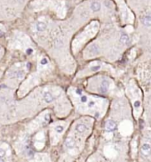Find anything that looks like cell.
Segmentation results:
<instances>
[{
	"instance_id": "1",
	"label": "cell",
	"mask_w": 151,
	"mask_h": 162,
	"mask_svg": "<svg viewBox=\"0 0 151 162\" xmlns=\"http://www.w3.org/2000/svg\"><path fill=\"white\" fill-rule=\"evenodd\" d=\"M140 154L146 158L151 156V146L149 143H144L140 147Z\"/></svg>"
},
{
	"instance_id": "2",
	"label": "cell",
	"mask_w": 151,
	"mask_h": 162,
	"mask_svg": "<svg viewBox=\"0 0 151 162\" xmlns=\"http://www.w3.org/2000/svg\"><path fill=\"white\" fill-rule=\"evenodd\" d=\"M105 128L107 131H108V132H112V131H114V130L117 128V123H116L114 120L109 119V120H108L106 122Z\"/></svg>"
},
{
	"instance_id": "3",
	"label": "cell",
	"mask_w": 151,
	"mask_h": 162,
	"mask_svg": "<svg viewBox=\"0 0 151 162\" xmlns=\"http://www.w3.org/2000/svg\"><path fill=\"white\" fill-rule=\"evenodd\" d=\"M108 87H109V83H108V81H107V80H103V81L101 82V87H100V91H101V93H102V94L107 93L108 90Z\"/></svg>"
},
{
	"instance_id": "4",
	"label": "cell",
	"mask_w": 151,
	"mask_h": 162,
	"mask_svg": "<svg viewBox=\"0 0 151 162\" xmlns=\"http://www.w3.org/2000/svg\"><path fill=\"white\" fill-rule=\"evenodd\" d=\"M44 100H45V102L50 103V102H52L54 100L53 95L50 93V92H48V91H45V93H44Z\"/></svg>"
},
{
	"instance_id": "5",
	"label": "cell",
	"mask_w": 151,
	"mask_h": 162,
	"mask_svg": "<svg viewBox=\"0 0 151 162\" xmlns=\"http://www.w3.org/2000/svg\"><path fill=\"white\" fill-rule=\"evenodd\" d=\"M74 145H75V141H74L73 138L69 137V138L66 139V141H65V146H66V148L71 149V148L74 147Z\"/></svg>"
},
{
	"instance_id": "6",
	"label": "cell",
	"mask_w": 151,
	"mask_h": 162,
	"mask_svg": "<svg viewBox=\"0 0 151 162\" xmlns=\"http://www.w3.org/2000/svg\"><path fill=\"white\" fill-rule=\"evenodd\" d=\"M120 42L124 45H127L130 43V37L127 34H122L120 37Z\"/></svg>"
},
{
	"instance_id": "7",
	"label": "cell",
	"mask_w": 151,
	"mask_h": 162,
	"mask_svg": "<svg viewBox=\"0 0 151 162\" xmlns=\"http://www.w3.org/2000/svg\"><path fill=\"white\" fill-rule=\"evenodd\" d=\"M141 22H142V24L144 26H148V27L151 26V16L150 15L145 16L142 19V21H141Z\"/></svg>"
},
{
	"instance_id": "8",
	"label": "cell",
	"mask_w": 151,
	"mask_h": 162,
	"mask_svg": "<svg viewBox=\"0 0 151 162\" xmlns=\"http://www.w3.org/2000/svg\"><path fill=\"white\" fill-rule=\"evenodd\" d=\"M91 9L93 12H98L101 9V4L99 2H93L91 4Z\"/></svg>"
},
{
	"instance_id": "9",
	"label": "cell",
	"mask_w": 151,
	"mask_h": 162,
	"mask_svg": "<svg viewBox=\"0 0 151 162\" xmlns=\"http://www.w3.org/2000/svg\"><path fill=\"white\" fill-rule=\"evenodd\" d=\"M46 29V24L44 22H38L37 23V30L38 31H44Z\"/></svg>"
},
{
	"instance_id": "10",
	"label": "cell",
	"mask_w": 151,
	"mask_h": 162,
	"mask_svg": "<svg viewBox=\"0 0 151 162\" xmlns=\"http://www.w3.org/2000/svg\"><path fill=\"white\" fill-rule=\"evenodd\" d=\"M76 130L77 131L78 133H84L85 130H86V127L84 124H78L76 127Z\"/></svg>"
},
{
	"instance_id": "11",
	"label": "cell",
	"mask_w": 151,
	"mask_h": 162,
	"mask_svg": "<svg viewBox=\"0 0 151 162\" xmlns=\"http://www.w3.org/2000/svg\"><path fill=\"white\" fill-rule=\"evenodd\" d=\"M63 130H64V128L60 125L57 126L56 128H55V131H56V133H58V134H61V133L63 132Z\"/></svg>"
},
{
	"instance_id": "12",
	"label": "cell",
	"mask_w": 151,
	"mask_h": 162,
	"mask_svg": "<svg viewBox=\"0 0 151 162\" xmlns=\"http://www.w3.org/2000/svg\"><path fill=\"white\" fill-rule=\"evenodd\" d=\"M87 100H88V98L85 95H81V102H87Z\"/></svg>"
},
{
	"instance_id": "13",
	"label": "cell",
	"mask_w": 151,
	"mask_h": 162,
	"mask_svg": "<svg viewBox=\"0 0 151 162\" xmlns=\"http://www.w3.org/2000/svg\"><path fill=\"white\" fill-rule=\"evenodd\" d=\"M27 155L28 156V157H32L33 155H34V153H33V151L32 150H28V151H27Z\"/></svg>"
},
{
	"instance_id": "14",
	"label": "cell",
	"mask_w": 151,
	"mask_h": 162,
	"mask_svg": "<svg viewBox=\"0 0 151 162\" xmlns=\"http://www.w3.org/2000/svg\"><path fill=\"white\" fill-rule=\"evenodd\" d=\"M4 155H5V151H4L3 149H1V148H0V158H3Z\"/></svg>"
},
{
	"instance_id": "15",
	"label": "cell",
	"mask_w": 151,
	"mask_h": 162,
	"mask_svg": "<svg viewBox=\"0 0 151 162\" xmlns=\"http://www.w3.org/2000/svg\"><path fill=\"white\" fill-rule=\"evenodd\" d=\"M47 63H48V62H47V59H46V58H43L41 60V64L42 65H46V64H47Z\"/></svg>"
},
{
	"instance_id": "16",
	"label": "cell",
	"mask_w": 151,
	"mask_h": 162,
	"mask_svg": "<svg viewBox=\"0 0 151 162\" xmlns=\"http://www.w3.org/2000/svg\"><path fill=\"white\" fill-rule=\"evenodd\" d=\"M100 69H101L100 66H94V67H92V70H93V71H97V70H99Z\"/></svg>"
},
{
	"instance_id": "17",
	"label": "cell",
	"mask_w": 151,
	"mask_h": 162,
	"mask_svg": "<svg viewBox=\"0 0 151 162\" xmlns=\"http://www.w3.org/2000/svg\"><path fill=\"white\" fill-rule=\"evenodd\" d=\"M95 105L94 102H93V101H91V102H88V107L89 108H92V107H93V106Z\"/></svg>"
},
{
	"instance_id": "18",
	"label": "cell",
	"mask_w": 151,
	"mask_h": 162,
	"mask_svg": "<svg viewBox=\"0 0 151 162\" xmlns=\"http://www.w3.org/2000/svg\"><path fill=\"white\" fill-rule=\"evenodd\" d=\"M27 54H32L33 53V49H31V48H28V49H27Z\"/></svg>"
},
{
	"instance_id": "19",
	"label": "cell",
	"mask_w": 151,
	"mask_h": 162,
	"mask_svg": "<svg viewBox=\"0 0 151 162\" xmlns=\"http://www.w3.org/2000/svg\"><path fill=\"white\" fill-rule=\"evenodd\" d=\"M76 94L79 95H82V90L81 89H76Z\"/></svg>"
},
{
	"instance_id": "20",
	"label": "cell",
	"mask_w": 151,
	"mask_h": 162,
	"mask_svg": "<svg viewBox=\"0 0 151 162\" xmlns=\"http://www.w3.org/2000/svg\"><path fill=\"white\" fill-rule=\"evenodd\" d=\"M140 105V102H138V101L135 102V103H134V106H135V107H139Z\"/></svg>"
},
{
	"instance_id": "21",
	"label": "cell",
	"mask_w": 151,
	"mask_h": 162,
	"mask_svg": "<svg viewBox=\"0 0 151 162\" xmlns=\"http://www.w3.org/2000/svg\"><path fill=\"white\" fill-rule=\"evenodd\" d=\"M27 66H28V67H27V68H28V69H30V64H29V63H28V64H27Z\"/></svg>"
},
{
	"instance_id": "22",
	"label": "cell",
	"mask_w": 151,
	"mask_h": 162,
	"mask_svg": "<svg viewBox=\"0 0 151 162\" xmlns=\"http://www.w3.org/2000/svg\"><path fill=\"white\" fill-rule=\"evenodd\" d=\"M3 34H4V32H3L2 30H0V36H2Z\"/></svg>"
},
{
	"instance_id": "23",
	"label": "cell",
	"mask_w": 151,
	"mask_h": 162,
	"mask_svg": "<svg viewBox=\"0 0 151 162\" xmlns=\"http://www.w3.org/2000/svg\"><path fill=\"white\" fill-rule=\"evenodd\" d=\"M0 161H3V160H2V158H0Z\"/></svg>"
}]
</instances>
